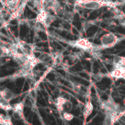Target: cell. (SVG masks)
Masks as SVG:
<instances>
[{
	"label": "cell",
	"mask_w": 125,
	"mask_h": 125,
	"mask_svg": "<svg viewBox=\"0 0 125 125\" xmlns=\"http://www.w3.org/2000/svg\"><path fill=\"white\" fill-rule=\"evenodd\" d=\"M73 47L82 49L85 51H90L92 50H94V45L92 42H91L88 39L86 38H80L75 41L70 42V43Z\"/></svg>",
	"instance_id": "cell-5"
},
{
	"label": "cell",
	"mask_w": 125,
	"mask_h": 125,
	"mask_svg": "<svg viewBox=\"0 0 125 125\" xmlns=\"http://www.w3.org/2000/svg\"><path fill=\"white\" fill-rule=\"evenodd\" d=\"M0 95L7 101L10 102L15 97V94L8 89H4L3 90H0Z\"/></svg>",
	"instance_id": "cell-10"
},
{
	"label": "cell",
	"mask_w": 125,
	"mask_h": 125,
	"mask_svg": "<svg viewBox=\"0 0 125 125\" xmlns=\"http://www.w3.org/2000/svg\"><path fill=\"white\" fill-rule=\"evenodd\" d=\"M54 21H55V17L53 15L50 14L44 8L40 10V12L37 14L35 18V22L45 28L48 27Z\"/></svg>",
	"instance_id": "cell-2"
},
{
	"label": "cell",
	"mask_w": 125,
	"mask_h": 125,
	"mask_svg": "<svg viewBox=\"0 0 125 125\" xmlns=\"http://www.w3.org/2000/svg\"><path fill=\"white\" fill-rule=\"evenodd\" d=\"M62 117L64 120L70 122L73 119L74 116L70 112H64V113H62Z\"/></svg>",
	"instance_id": "cell-14"
},
{
	"label": "cell",
	"mask_w": 125,
	"mask_h": 125,
	"mask_svg": "<svg viewBox=\"0 0 125 125\" xmlns=\"http://www.w3.org/2000/svg\"><path fill=\"white\" fill-rule=\"evenodd\" d=\"M12 117L16 120H23V104L18 103L12 106Z\"/></svg>",
	"instance_id": "cell-6"
},
{
	"label": "cell",
	"mask_w": 125,
	"mask_h": 125,
	"mask_svg": "<svg viewBox=\"0 0 125 125\" xmlns=\"http://www.w3.org/2000/svg\"><path fill=\"white\" fill-rule=\"evenodd\" d=\"M45 1H50V0H45Z\"/></svg>",
	"instance_id": "cell-19"
},
{
	"label": "cell",
	"mask_w": 125,
	"mask_h": 125,
	"mask_svg": "<svg viewBox=\"0 0 125 125\" xmlns=\"http://www.w3.org/2000/svg\"><path fill=\"white\" fill-rule=\"evenodd\" d=\"M0 4L4 5V0H0Z\"/></svg>",
	"instance_id": "cell-17"
},
{
	"label": "cell",
	"mask_w": 125,
	"mask_h": 125,
	"mask_svg": "<svg viewBox=\"0 0 125 125\" xmlns=\"http://www.w3.org/2000/svg\"><path fill=\"white\" fill-rule=\"evenodd\" d=\"M123 104H124V106L125 107V99L123 100Z\"/></svg>",
	"instance_id": "cell-18"
},
{
	"label": "cell",
	"mask_w": 125,
	"mask_h": 125,
	"mask_svg": "<svg viewBox=\"0 0 125 125\" xmlns=\"http://www.w3.org/2000/svg\"><path fill=\"white\" fill-rule=\"evenodd\" d=\"M4 56H6V54H5L4 51L3 45H0V58L4 57Z\"/></svg>",
	"instance_id": "cell-15"
},
{
	"label": "cell",
	"mask_w": 125,
	"mask_h": 125,
	"mask_svg": "<svg viewBox=\"0 0 125 125\" xmlns=\"http://www.w3.org/2000/svg\"><path fill=\"white\" fill-rule=\"evenodd\" d=\"M108 7H115V4L111 1H105V0H92L89 2L79 5V7H81L84 9L92 10H98L103 7H108Z\"/></svg>",
	"instance_id": "cell-3"
},
{
	"label": "cell",
	"mask_w": 125,
	"mask_h": 125,
	"mask_svg": "<svg viewBox=\"0 0 125 125\" xmlns=\"http://www.w3.org/2000/svg\"><path fill=\"white\" fill-rule=\"evenodd\" d=\"M100 41V45L99 46V49H107L114 47L121 41V39L115 34L108 32L103 34Z\"/></svg>",
	"instance_id": "cell-1"
},
{
	"label": "cell",
	"mask_w": 125,
	"mask_h": 125,
	"mask_svg": "<svg viewBox=\"0 0 125 125\" xmlns=\"http://www.w3.org/2000/svg\"><path fill=\"white\" fill-rule=\"evenodd\" d=\"M109 76L115 79H125V67H114V70L110 72Z\"/></svg>",
	"instance_id": "cell-8"
},
{
	"label": "cell",
	"mask_w": 125,
	"mask_h": 125,
	"mask_svg": "<svg viewBox=\"0 0 125 125\" xmlns=\"http://www.w3.org/2000/svg\"><path fill=\"white\" fill-rule=\"evenodd\" d=\"M0 109H2V110H4V111H8L7 110V108H6V106H4L2 103H1V102L0 101Z\"/></svg>",
	"instance_id": "cell-16"
},
{
	"label": "cell",
	"mask_w": 125,
	"mask_h": 125,
	"mask_svg": "<svg viewBox=\"0 0 125 125\" xmlns=\"http://www.w3.org/2000/svg\"><path fill=\"white\" fill-rule=\"evenodd\" d=\"M93 110H94V105H93L91 101L86 102V103L84 106L83 112L84 119H86L92 114V113L93 112Z\"/></svg>",
	"instance_id": "cell-11"
},
{
	"label": "cell",
	"mask_w": 125,
	"mask_h": 125,
	"mask_svg": "<svg viewBox=\"0 0 125 125\" xmlns=\"http://www.w3.org/2000/svg\"><path fill=\"white\" fill-rule=\"evenodd\" d=\"M55 105L60 113L70 112L73 109V103L63 96L58 97L55 100Z\"/></svg>",
	"instance_id": "cell-4"
},
{
	"label": "cell",
	"mask_w": 125,
	"mask_h": 125,
	"mask_svg": "<svg viewBox=\"0 0 125 125\" xmlns=\"http://www.w3.org/2000/svg\"><path fill=\"white\" fill-rule=\"evenodd\" d=\"M27 1H28V0H23L22 1H21L20 4L16 8V10H14L13 12H12V13L10 14L9 21H12V20H14V19H16V18H19L20 16H21L23 15V13L24 12V10H25V7L26 6Z\"/></svg>",
	"instance_id": "cell-7"
},
{
	"label": "cell",
	"mask_w": 125,
	"mask_h": 125,
	"mask_svg": "<svg viewBox=\"0 0 125 125\" xmlns=\"http://www.w3.org/2000/svg\"><path fill=\"white\" fill-rule=\"evenodd\" d=\"M114 67H125V57L115 56L114 58Z\"/></svg>",
	"instance_id": "cell-12"
},
{
	"label": "cell",
	"mask_w": 125,
	"mask_h": 125,
	"mask_svg": "<svg viewBox=\"0 0 125 125\" xmlns=\"http://www.w3.org/2000/svg\"><path fill=\"white\" fill-rule=\"evenodd\" d=\"M21 0H4V6L9 10L13 12L20 4Z\"/></svg>",
	"instance_id": "cell-9"
},
{
	"label": "cell",
	"mask_w": 125,
	"mask_h": 125,
	"mask_svg": "<svg viewBox=\"0 0 125 125\" xmlns=\"http://www.w3.org/2000/svg\"><path fill=\"white\" fill-rule=\"evenodd\" d=\"M0 124L1 125H12L11 118L7 115L0 114Z\"/></svg>",
	"instance_id": "cell-13"
}]
</instances>
